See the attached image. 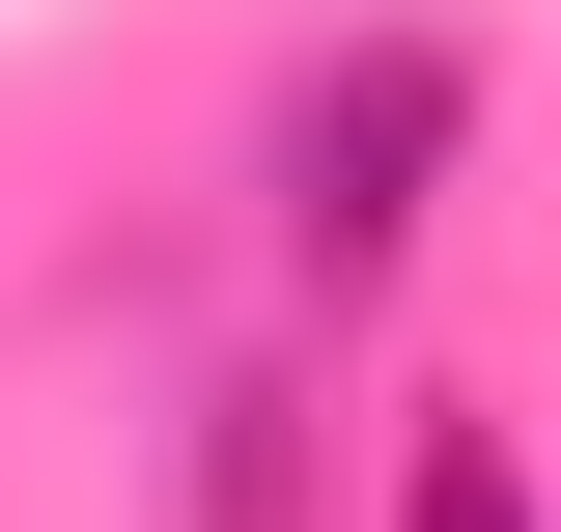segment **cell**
Segmentation results:
<instances>
[{
  "mask_svg": "<svg viewBox=\"0 0 561 532\" xmlns=\"http://www.w3.org/2000/svg\"><path fill=\"white\" fill-rule=\"evenodd\" d=\"M449 169H478V28H337V57L280 84V140H253V197H280L309 280H393L449 224Z\"/></svg>",
  "mask_w": 561,
  "mask_h": 532,
  "instance_id": "6da1fadb",
  "label": "cell"
},
{
  "mask_svg": "<svg viewBox=\"0 0 561 532\" xmlns=\"http://www.w3.org/2000/svg\"><path fill=\"white\" fill-rule=\"evenodd\" d=\"M393 532H534V476H505V420H421V449H393Z\"/></svg>",
  "mask_w": 561,
  "mask_h": 532,
  "instance_id": "7a4b0ae2",
  "label": "cell"
}]
</instances>
